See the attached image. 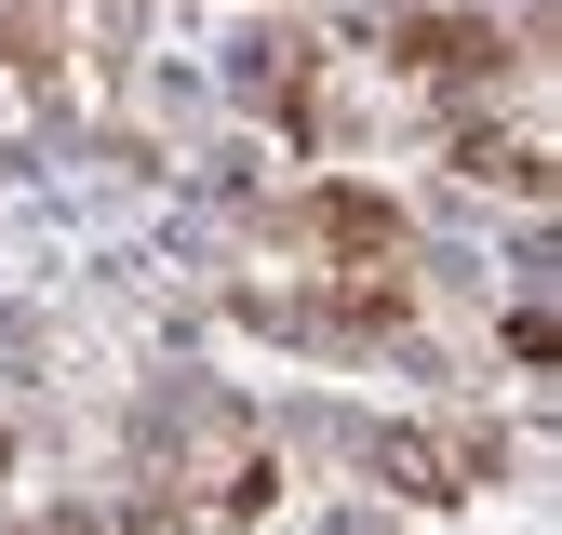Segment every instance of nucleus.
<instances>
[{
	"instance_id": "nucleus-6",
	"label": "nucleus",
	"mask_w": 562,
	"mask_h": 535,
	"mask_svg": "<svg viewBox=\"0 0 562 535\" xmlns=\"http://www.w3.org/2000/svg\"><path fill=\"white\" fill-rule=\"evenodd\" d=\"M0 468H14V442H0Z\"/></svg>"
},
{
	"instance_id": "nucleus-2",
	"label": "nucleus",
	"mask_w": 562,
	"mask_h": 535,
	"mask_svg": "<svg viewBox=\"0 0 562 535\" xmlns=\"http://www.w3.org/2000/svg\"><path fill=\"white\" fill-rule=\"evenodd\" d=\"M362 468L389 496H415V509H456L482 468H496V442H482V429L469 442H442V429H362Z\"/></svg>"
},
{
	"instance_id": "nucleus-5",
	"label": "nucleus",
	"mask_w": 562,
	"mask_h": 535,
	"mask_svg": "<svg viewBox=\"0 0 562 535\" xmlns=\"http://www.w3.org/2000/svg\"><path fill=\"white\" fill-rule=\"evenodd\" d=\"M0 67H27V81H41V67H54V27H41V14H0Z\"/></svg>"
},
{
	"instance_id": "nucleus-3",
	"label": "nucleus",
	"mask_w": 562,
	"mask_h": 535,
	"mask_svg": "<svg viewBox=\"0 0 562 535\" xmlns=\"http://www.w3.org/2000/svg\"><path fill=\"white\" fill-rule=\"evenodd\" d=\"M295 241H322L335 268H402V201H375V187H308L295 201Z\"/></svg>"
},
{
	"instance_id": "nucleus-4",
	"label": "nucleus",
	"mask_w": 562,
	"mask_h": 535,
	"mask_svg": "<svg viewBox=\"0 0 562 535\" xmlns=\"http://www.w3.org/2000/svg\"><path fill=\"white\" fill-rule=\"evenodd\" d=\"M456 161H469L482 187H549V161L522 148V134H496V121H456Z\"/></svg>"
},
{
	"instance_id": "nucleus-1",
	"label": "nucleus",
	"mask_w": 562,
	"mask_h": 535,
	"mask_svg": "<svg viewBox=\"0 0 562 535\" xmlns=\"http://www.w3.org/2000/svg\"><path fill=\"white\" fill-rule=\"evenodd\" d=\"M375 41L415 67V81H442V94H482V81H509V67H522L496 14H442V0H389Z\"/></svg>"
}]
</instances>
